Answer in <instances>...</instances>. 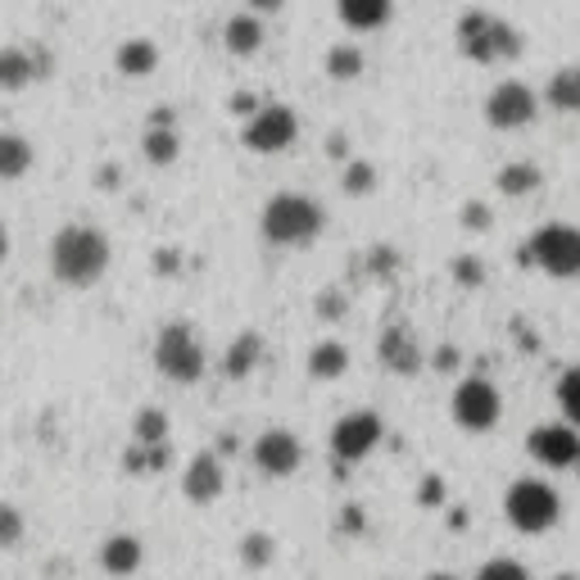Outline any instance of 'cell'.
I'll list each match as a JSON object with an SVG mask.
<instances>
[{"instance_id":"4dcf8cb0","label":"cell","mask_w":580,"mask_h":580,"mask_svg":"<svg viewBox=\"0 0 580 580\" xmlns=\"http://www.w3.org/2000/svg\"><path fill=\"white\" fill-rule=\"evenodd\" d=\"M23 530H28L23 513L14 504H0V549H14L19 539H23Z\"/></svg>"},{"instance_id":"7402d4cb","label":"cell","mask_w":580,"mask_h":580,"mask_svg":"<svg viewBox=\"0 0 580 580\" xmlns=\"http://www.w3.org/2000/svg\"><path fill=\"white\" fill-rule=\"evenodd\" d=\"M141 558H145V549H141L136 535H109L100 545V567L109 576H132L141 567Z\"/></svg>"},{"instance_id":"e575fe53","label":"cell","mask_w":580,"mask_h":580,"mask_svg":"<svg viewBox=\"0 0 580 580\" xmlns=\"http://www.w3.org/2000/svg\"><path fill=\"white\" fill-rule=\"evenodd\" d=\"M458 359H462L458 350H440V354H436V368H440V372H453V368H458Z\"/></svg>"},{"instance_id":"836d02e7","label":"cell","mask_w":580,"mask_h":580,"mask_svg":"<svg viewBox=\"0 0 580 580\" xmlns=\"http://www.w3.org/2000/svg\"><path fill=\"white\" fill-rule=\"evenodd\" d=\"M254 109H259L254 96H231V113H241V119H245V113H254Z\"/></svg>"},{"instance_id":"1f68e13d","label":"cell","mask_w":580,"mask_h":580,"mask_svg":"<svg viewBox=\"0 0 580 580\" xmlns=\"http://www.w3.org/2000/svg\"><path fill=\"white\" fill-rule=\"evenodd\" d=\"M477 580H530V571H526L517 558H490V562L477 571Z\"/></svg>"},{"instance_id":"3957f363","label":"cell","mask_w":580,"mask_h":580,"mask_svg":"<svg viewBox=\"0 0 580 580\" xmlns=\"http://www.w3.org/2000/svg\"><path fill=\"white\" fill-rule=\"evenodd\" d=\"M526 46V36L494 10H468L458 19V51L472 64H513Z\"/></svg>"},{"instance_id":"44dd1931","label":"cell","mask_w":580,"mask_h":580,"mask_svg":"<svg viewBox=\"0 0 580 580\" xmlns=\"http://www.w3.org/2000/svg\"><path fill=\"white\" fill-rule=\"evenodd\" d=\"M259 359H263V336L259 331H241L237 340L227 344V354H222V376L241 381V376H250L259 368Z\"/></svg>"},{"instance_id":"277c9868","label":"cell","mask_w":580,"mask_h":580,"mask_svg":"<svg viewBox=\"0 0 580 580\" xmlns=\"http://www.w3.org/2000/svg\"><path fill=\"white\" fill-rule=\"evenodd\" d=\"M517 259H522V267H539L545 277H558V282L580 277V227L576 222H545L517 250Z\"/></svg>"},{"instance_id":"603a6c76","label":"cell","mask_w":580,"mask_h":580,"mask_svg":"<svg viewBox=\"0 0 580 580\" xmlns=\"http://www.w3.org/2000/svg\"><path fill=\"white\" fill-rule=\"evenodd\" d=\"M113 64H119L123 77H150L160 68V46H154L150 36H128V42L113 51Z\"/></svg>"},{"instance_id":"9c48e42d","label":"cell","mask_w":580,"mask_h":580,"mask_svg":"<svg viewBox=\"0 0 580 580\" xmlns=\"http://www.w3.org/2000/svg\"><path fill=\"white\" fill-rule=\"evenodd\" d=\"M535 113H539V91L526 87L522 77H504V83L485 96V123L494 132H522L535 123Z\"/></svg>"},{"instance_id":"8992f818","label":"cell","mask_w":580,"mask_h":580,"mask_svg":"<svg viewBox=\"0 0 580 580\" xmlns=\"http://www.w3.org/2000/svg\"><path fill=\"white\" fill-rule=\"evenodd\" d=\"M154 368L177 385H196L205 376L209 359H205V344L196 340V331H190V322L177 318L160 327V336H154Z\"/></svg>"},{"instance_id":"ac0fdd59","label":"cell","mask_w":580,"mask_h":580,"mask_svg":"<svg viewBox=\"0 0 580 580\" xmlns=\"http://www.w3.org/2000/svg\"><path fill=\"white\" fill-rule=\"evenodd\" d=\"M545 105L558 109V113H576V119H580V59H571V64H562V68L549 73Z\"/></svg>"},{"instance_id":"6da1fadb","label":"cell","mask_w":580,"mask_h":580,"mask_svg":"<svg viewBox=\"0 0 580 580\" xmlns=\"http://www.w3.org/2000/svg\"><path fill=\"white\" fill-rule=\"evenodd\" d=\"M109 237L91 222H68L51 241V273L64 286H96L109 273Z\"/></svg>"},{"instance_id":"7c38bea8","label":"cell","mask_w":580,"mask_h":580,"mask_svg":"<svg viewBox=\"0 0 580 580\" xmlns=\"http://www.w3.org/2000/svg\"><path fill=\"white\" fill-rule=\"evenodd\" d=\"M299 462H304V445L295 431L286 427H267L259 440H254V468L263 477H273V481H286L299 472Z\"/></svg>"},{"instance_id":"60d3db41","label":"cell","mask_w":580,"mask_h":580,"mask_svg":"<svg viewBox=\"0 0 580 580\" xmlns=\"http://www.w3.org/2000/svg\"><path fill=\"white\" fill-rule=\"evenodd\" d=\"M571 472H576V477H580V458H576V468H571Z\"/></svg>"},{"instance_id":"ab89813d","label":"cell","mask_w":580,"mask_h":580,"mask_svg":"<svg viewBox=\"0 0 580 580\" xmlns=\"http://www.w3.org/2000/svg\"><path fill=\"white\" fill-rule=\"evenodd\" d=\"M554 580H580V576H576V571H562V576H554Z\"/></svg>"},{"instance_id":"484cf974","label":"cell","mask_w":580,"mask_h":580,"mask_svg":"<svg viewBox=\"0 0 580 580\" xmlns=\"http://www.w3.org/2000/svg\"><path fill=\"white\" fill-rule=\"evenodd\" d=\"M363 68H368V59H363L359 46H331L327 51V77L331 83H359Z\"/></svg>"},{"instance_id":"4fadbf2b","label":"cell","mask_w":580,"mask_h":580,"mask_svg":"<svg viewBox=\"0 0 580 580\" xmlns=\"http://www.w3.org/2000/svg\"><path fill=\"white\" fill-rule=\"evenodd\" d=\"M51 55L42 46H0V91H28L32 83H42V77H51Z\"/></svg>"},{"instance_id":"ba28073f","label":"cell","mask_w":580,"mask_h":580,"mask_svg":"<svg viewBox=\"0 0 580 580\" xmlns=\"http://www.w3.org/2000/svg\"><path fill=\"white\" fill-rule=\"evenodd\" d=\"M499 417H504V395H499V385L485 381V376H468L458 381L453 391V422L462 431H494Z\"/></svg>"},{"instance_id":"8fae6325","label":"cell","mask_w":580,"mask_h":580,"mask_svg":"<svg viewBox=\"0 0 580 580\" xmlns=\"http://www.w3.org/2000/svg\"><path fill=\"white\" fill-rule=\"evenodd\" d=\"M530 458L539 468H554V472H571L576 458H580V431L571 422H545V427H535L530 440H526Z\"/></svg>"},{"instance_id":"8d00e7d4","label":"cell","mask_w":580,"mask_h":580,"mask_svg":"<svg viewBox=\"0 0 580 580\" xmlns=\"http://www.w3.org/2000/svg\"><path fill=\"white\" fill-rule=\"evenodd\" d=\"M490 218H485V209L481 205H468V227H485Z\"/></svg>"},{"instance_id":"d590c367","label":"cell","mask_w":580,"mask_h":580,"mask_svg":"<svg viewBox=\"0 0 580 580\" xmlns=\"http://www.w3.org/2000/svg\"><path fill=\"white\" fill-rule=\"evenodd\" d=\"M458 277H462V282H477V277H481V273H477V263H472V259H462V263H458Z\"/></svg>"},{"instance_id":"f35d334b","label":"cell","mask_w":580,"mask_h":580,"mask_svg":"<svg viewBox=\"0 0 580 580\" xmlns=\"http://www.w3.org/2000/svg\"><path fill=\"white\" fill-rule=\"evenodd\" d=\"M427 580H458V576H453V571H431Z\"/></svg>"},{"instance_id":"d6986e66","label":"cell","mask_w":580,"mask_h":580,"mask_svg":"<svg viewBox=\"0 0 580 580\" xmlns=\"http://www.w3.org/2000/svg\"><path fill=\"white\" fill-rule=\"evenodd\" d=\"M381 363H391V372H400V376H413L422 363V350H417V340L408 336V327H391L381 336Z\"/></svg>"},{"instance_id":"ffe728a7","label":"cell","mask_w":580,"mask_h":580,"mask_svg":"<svg viewBox=\"0 0 580 580\" xmlns=\"http://www.w3.org/2000/svg\"><path fill=\"white\" fill-rule=\"evenodd\" d=\"M36 164V150L23 132H0V182H19Z\"/></svg>"},{"instance_id":"2e32d148","label":"cell","mask_w":580,"mask_h":580,"mask_svg":"<svg viewBox=\"0 0 580 580\" xmlns=\"http://www.w3.org/2000/svg\"><path fill=\"white\" fill-rule=\"evenodd\" d=\"M263 42H267V28H263V14H254V10H241V14H231L222 23V46H227V55L254 59L263 51Z\"/></svg>"},{"instance_id":"74e56055","label":"cell","mask_w":580,"mask_h":580,"mask_svg":"<svg viewBox=\"0 0 580 580\" xmlns=\"http://www.w3.org/2000/svg\"><path fill=\"white\" fill-rule=\"evenodd\" d=\"M6 254H10V231H6V222H0V263H6Z\"/></svg>"},{"instance_id":"52a82bcc","label":"cell","mask_w":580,"mask_h":580,"mask_svg":"<svg viewBox=\"0 0 580 580\" xmlns=\"http://www.w3.org/2000/svg\"><path fill=\"white\" fill-rule=\"evenodd\" d=\"M241 141L250 154H282L299 141V113L282 100H267L259 105L254 113H245V128H241Z\"/></svg>"},{"instance_id":"4316f807","label":"cell","mask_w":580,"mask_h":580,"mask_svg":"<svg viewBox=\"0 0 580 580\" xmlns=\"http://www.w3.org/2000/svg\"><path fill=\"white\" fill-rule=\"evenodd\" d=\"M132 436H136V445H168V413L164 408H141Z\"/></svg>"},{"instance_id":"5b68a950","label":"cell","mask_w":580,"mask_h":580,"mask_svg":"<svg viewBox=\"0 0 580 580\" xmlns=\"http://www.w3.org/2000/svg\"><path fill=\"white\" fill-rule=\"evenodd\" d=\"M504 517L513 522V530L522 535H545L562 522V499L549 481H539V477H522L508 485L504 494Z\"/></svg>"},{"instance_id":"7a4b0ae2","label":"cell","mask_w":580,"mask_h":580,"mask_svg":"<svg viewBox=\"0 0 580 580\" xmlns=\"http://www.w3.org/2000/svg\"><path fill=\"white\" fill-rule=\"evenodd\" d=\"M322 227H327V209L314 196H304V190H277V196L267 200L263 214H259L263 241L277 245V250L314 245L322 237Z\"/></svg>"},{"instance_id":"9a60e30c","label":"cell","mask_w":580,"mask_h":580,"mask_svg":"<svg viewBox=\"0 0 580 580\" xmlns=\"http://www.w3.org/2000/svg\"><path fill=\"white\" fill-rule=\"evenodd\" d=\"M141 154H145V164H154V168L177 164L182 136H177V119H173L168 109L150 113V123H145V132H141Z\"/></svg>"},{"instance_id":"e0dca14e","label":"cell","mask_w":580,"mask_h":580,"mask_svg":"<svg viewBox=\"0 0 580 580\" xmlns=\"http://www.w3.org/2000/svg\"><path fill=\"white\" fill-rule=\"evenodd\" d=\"M336 19L350 32H381L395 19V0H336Z\"/></svg>"},{"instance_id":"d6a6232c","label":"cell","mask_w":580,"mask_h":580,"mask_svg":"<svg viewBox=\"0 0 580 580\" xmlns=\"http://www.w3.org/2000/svg\"><path fill=\"white\" fill-rule=\"evenodd\" d=\"M245 10H254V14H277V10H286V0H245Z\"/></svg>"},{"instance_id":"d4e9b609","label":"cell","mask_w":580,"mask_h":580,"mask_svg":"<svg viewBox=\"0 0 580 580\" xmlns=\"http://www.w3.org/2000/svg\"><path fill=\"white\" fill-rule=\"evenodd\" d=\"M344 368H350V350H344L340 340H322L308 350V376L336 381V376H344Z\"/></svg>"},{"instance_id":"5bb4252c","label":"cell","mask_w":580,"mask_h":580,"mask_svg":"<svg viewBox=\"0 0 580 580\" xmlns=\"http://www.w3.org/2000/svg\"><path fill=\"white\" fill-rule=\"evenodd\" d=\"M222 490H227V472H222L218 453H196V458L186 462V472H182V494L190 499V504L209 508V504H218V499H222Z\"/></svg>"},{"instance_id":"83f0119b","label":"cell","mask_w":580,"mask_h":580,"mask_svg":"<svg viewBox=\"0 0 580 580\" xmlns=\"http://www.w3.org/2000/svg\"><path fill=\"white\" fill-rule=\"evenodd\" d=\"M558 408H562V417L571 422V427L580 431V368H567L558 376Z\"/></svg>"},{"instance_id":"30bf717a","label":"cell","mask_w":580,"mask_h":580,"mask_svg":"<svg viewBox=\"0 0 580 580\" xmlns=\"http://www.w3.org/2000/svg\"><path fill=\"white\" fill-rule=\"evenodd\" d=\"M381 436H385V422L376 413H368V408L344 413L331 427V453H336V462H363L368 453H376Z\"/></svg>"},{"instance_id":"f546056e","label":"cell","mask_w":580,"mask_h":580,"mask_svg":"<svg viewBox=\"0 0 580 580\" xmlns=\"http://www.w3.org/2000/svg\"><path fill=\"white\" fill-rule=\"evenodd\" d=\"M350 196H368V190L376 186V168L368 164V160H350L344 164V182H340Z\"/></svg>"},{"instance_id":"cb8c5ba5","label":"cell","mask_w":580,"mask_h":580,"mask_svg":"<svg viewBox=\"0 0 580 580\" xmlns=\"http://www.w3.org/2000/svg\"><path fill=\"white\" fill-rule=\"evenodd\" d=\"M494 186H499V196L522 200V196H535V190L545 186V173H539V164H530V160H517V164H504V168H499Z\"/></svg>"},{"instance_id":"f1b7e54d","label":"cell","mask_w":580,"mask_h":580,"mask_svg":"<svg viewBox=\"0 0 580 580\" xmlns=\"http://www.w3.org/2000/svg\"><path fill=\"white\" fill-rule=\"evenodd\" d=\"M241 558L245 567H267L277 558V545H273V535H263V530H250L245 535V545H241Z\"/></svg>"}]
</instances>
